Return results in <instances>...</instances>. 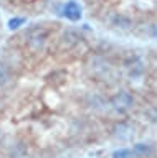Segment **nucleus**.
I'll return each mask as SVG.
<instances>
[{
    "mask_svg": "<svg viewBox=\"0 0 157 158\" xmlns=\"http://www.w3.org/2000/svg\"><path fill=\"white\" fill-rule=\"evenodd\" d=\"M50 40V28L45 27V25H32V27L27 28L25 31V44L28 49L32 51H41L45 48V44Z\"/></svg>",
    "mask_w": 157,
    "mask_h": 158,
    "instance_id": "1",
    "label": "nucleus"
},
{
    "mask_svg": "<svg viewBox=\"0 0 157 158\" xmlns=\"http://www.w3.org/2000/svg\"><path fill=\"white\" fill-rule=\"evenodd\" d=\"M109 104L116 112H127L134 106V96L129 91H117L114 96H111Z\"/></svg>",
    "mask_w": 157,
    "mask_h": 158,
    "instance_id": "2",
    "label": "nucleus"
},
{
    "mask_svg": "<svg viewBox=\"0 0 157 158\" xmlns=\"http://www.w3.org/2000/svg\"><path fill=\"white\" fill-rule=\"evenodd\" d=\"M81 40H83V36L76 31V30L68 28L60 36V48L63 51H71V49H75L78 44L81 43Z\"/></svg>",
    "mask_w": 157,
    "mask_h": 158,
    "instance_id": "3",
    "label": "nucleus"
},
{
    "mask_svg": "<svg viewBox=\"0 0 157 158\" xmlns=\"http://www.w3.org/2000/svg\"><path fill=\"white\" fill-rule=\"evenodd\" d=\"M61 15L68 22H80L83 18V8L76 0H68L61 8Z\"/></svg>",
    "mask_w": 157,
    "mask_h": 158,
    "instance_id": "4",
    "label": "nucleus"
},
{
    "mask_svg": "<svg viewBox=\"0 0 157 158\" xmlns=\"http://www.w3.org/2000/svg\"><path fill=\"white\" fill-rule=\"evenodd\" d=\"M124 66L131 77H141L142 73H144V63H142V59L137 54H129L124 59Z\"/></svg>",
    "mask_w": 157,
    "mask_h": 158,
    "instance_id": "5",
    "label": "nucleus"
},
{
    "mask_svg": "<svg viewBox=\"0 0 157 158\" xmlns=\"http://www.w3.org/2000/svg\"><path fill=\"white\" fill-rule=\"evenodd\" d=\"M109 23L112 28L116 30H131L134 22H132V18L129 17L127 13H112L111 18H109Z\"/></svg>",
    "mask_w": 157,
    "mask_h": 158,
    "instance_id": "6",
    "label": "nucleus"
},
{
    "mask_svg": "<svg viewBox=\"0 0 157 158\" xmlns=\"http://www.w3.org/2000/svg\"><path fill=\"white\" fill-rule=\"evenodd\" d=\"M12 81V69L7 63L0 61V87L7 86Z\"/></svg>",
    "mask_w": 157,
    "mask_h": 158,
    "instance_id": "7",
    "label": "nucleus"
},
{
    "mask_svg": "<svg viewBox=\"0 0 157 158\" xmlns=\"http://www.w3.org/2000/svg\"><path fill=\"white\" fill-rule=\"evenodd\" d=\"M132 152H134L136 156H149L152 153V147L149 143H134Z\"/></svg>",
    "mask_w": 157,
    "mask_h": 158,
    "instance_id": "8",
    "label": "nucleus"
},
{
    "mask_svg": "<svg viewBox=\"0 0 157 158\" xmlns=\"http://www.w3.org/2000/svg\"><path fill=\"white\" fill-rule=\"evenodd\" d=\"M112 158H136L132 148H117V150L112 152Z\"/></svg>",
    "mask_w": 157,
    "mask_h": 158,
    "instance_id": "9",
    "label": "nucleus"
},
{
    "mask_svg": "<svg viewBox=\"0 0 157 158\" xmlns=\"http://www.w3.org/2000/svg\"><path fill=\"white\" fill-rule=\"evenodd\" d=\"M25 23H27V18H23V17H13V18L8 20V30L15 31V30L22 28Z\"/></svg>",
    "mask_w": 157,
    "mask_h": 158,
    "instance_id": "10",
    "label": "nucleus"
},
{
    "mask_svg": "<svg viewBox=\"0 0 157 158\" xmlns=\"http://www.w3.org/2000/svg\"><path fill=\"white\" fill-rule=\"evenodd\" d=\"M144 114L147 115V118L152 122H157V107H149V109H146Z\"/></svg>",
    "mask_w": 157,
    "mask_h": 158,
    "instance_id": "11",
    "label": "nucleus"
}]
</instances>
